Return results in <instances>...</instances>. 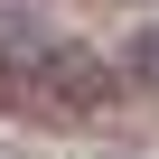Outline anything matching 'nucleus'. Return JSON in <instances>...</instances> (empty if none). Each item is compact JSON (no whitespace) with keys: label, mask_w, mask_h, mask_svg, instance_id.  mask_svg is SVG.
I'll return each mask as SVG.
<instances>
[{"label":"nucleus","mask_w":159,"mask_h":159,"mask_svg":"<svg viewBox=\"0 0 159 159\" xmlns=\"http://www.w3.org/2000/svg\"><path fill=\"white\" fill-rule=\"evenodd\" d=\"M56 47H66V38L38 28V19H0V84H19V94H28L38 75L56 66Z\"/></svg>","instance_id":"f03ea898"},{"label":"nucleus","mask_w":159,"mask_h":159,"mask_svg":"<svg viewBox=\"0 0 159 159\" xmlns=\"http://www.w3.org/2000/svg\"><path fill=\"white\" fill-rule=\"evenodd\" d=\"M122 75H131L140 94H159V19H150V28L131 38V56H122Z\"/></svg>","instance_id":"7ed1b4c3"},{"label":"nucleus","mask_w":159,"mask_h":159,"mask_svg":"<svg viewBox=\"0 0 159 159\" xmlns=\"http://www.w3.org/2000/svg\"><path fill=\"white\" fill-rule=\"evenodd\" d=\"M47 112H66V122H84V112H112V94H122V75L94 56V47H56V66L28 84Z\"/></svg>","instance_id":"f257e3e1"}]
</instances>
